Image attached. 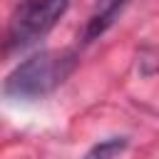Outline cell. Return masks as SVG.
<instances>
[{
	"mask_svg": "<svg viewBox=\"0 0 159 159\" xmlns=\"http://www.w3.org/2000/svg\"><path fill=\"white\" fill-rule=\"evenodd\" d=\"M77 67L72 50H45L20 62L2 84V92L12 99H42L55 92Z\"/></svg>",
	"mask_w": 159,
	"mask_h": 159,
	"instance_id": "1",
	"label": "cell"
},
{
	"mask_svg": "<svg viewBox=\"0 0 159 159\" xmlns=\"http://www.w3.org/2000/svg\"><path fill=\"white\" fill-rule=\"evenodd\" d=\"M67 7L70 0H22L12 10L7 22V37H5L7 52L30 47L40 37H45L60 22Z\"/></svg>",
	"mask_w": 159,
	"mask_h": 159,
	"instance_id": "2",
	"label": "cell"
},
{
	"mask_svg": "<svg viewBox=\"0 0 159 159\" xmlns=\"http://www.w3.org/2000/svg\"><path fill=\"white\" fill-rule=\"evenodd\" d=\"M129 5V0H97L94 10L89 12L87 22H84V30H82V42H92L97 37H102L112 25L114 20L119 17V12Z\"/></svg>",
	"mask_w": 159,
	"mask_h": 159,
	"instance_id": "3",
	"label": "cell"
},
{
	"mask_svg": "<svg viewBox=\"0 0 159 159\" xmlns=\"http://www.w3.org/2000/svg\"><path fill=\"white\" fill-rule=\"evenodd\" d=\"M127 137H109V139H102L97 142L82 159H117L124 149H127Z\"/></svg>",
	"mask_w": 159,
	"mask_h": 159,
	"instance_id": "4",
	"label": "cell"
}]
</instances>
